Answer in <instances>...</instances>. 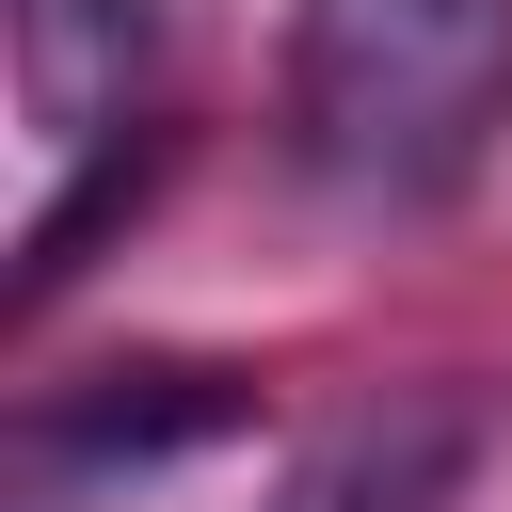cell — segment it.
<instances>
[{"label":"cell","instance_id":"2","mask_svg":"<svg viewBox=\"0 0 512 512\" xmlns=\"http://www.w3.org/2000/svg\"><path fill=\"white\" fill-rule=\"evenodd\" d=\"M16 128H32V224H16V320L80 288L96 224L160 176V0H16Z\"/></svg>","mask_w":512,"mask_h":512},{"label":"cell","instance_id":"4","mask_svg":"<svg viewBox=\"0 0 512 512\" xmlns=\"http://www.w3.org/2000/svg\"><path fill=\"white\" fill-rule=\"evenodd\" d=\"M480 464H496V384H480V368H416V384L336 400V416L272 464L256 512H464Z\"/></svg>","mask_w":512,"mask_h":512},{"label":"cell","instance_id":"3","mask_svg":"<svg viewBox=\"0 0 512 512\" xmlns=\"http://www.w3.org/2000/svg\"><path fill=\"white\" fill-rule=\"evenodd\" d=\"M240 416H256V384L208 368V352H128V368H80V384H32L16 400V496L0 512H112L160 464L224 448Z\"/></svg>","mask_w":512,"mask_h":512},{"label":"cell","instance_id":"1","mask_svg":"<svg viewBox=\"0 0 512 512\" xmlns=\"http://www.w3.org/2000/svg\"><path fill=\"white\" fill-rule=\"evenodd\" d=\"M272 112L336 208L416 224L512 144V0H288Z\"/></svg>","mask_w":512,"mask_h":512}]
</instances>
